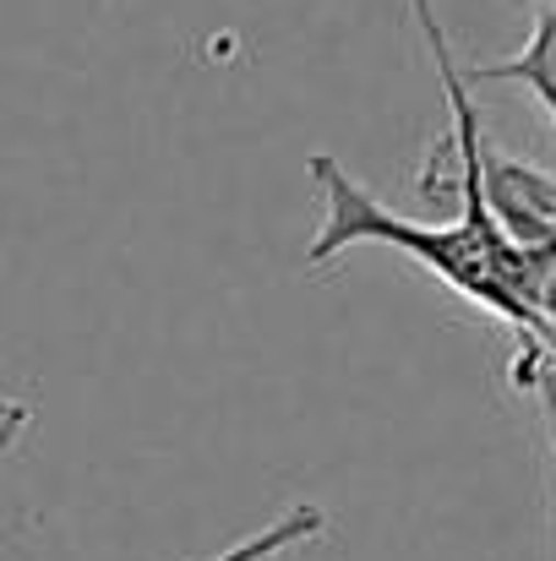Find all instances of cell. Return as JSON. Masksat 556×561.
<instances>
[{
    "mask_svg": "<svg viewBox=\"0 0 556 561\" xmlns=\"http://www.w3.org/2000/svg\"><path fill=\"white\" fill-rule=\"evenodd\" d=\"M513 381L541 392V409H546V436H552V463H556V366L552 360H535V355H519L513 360Z\"/></svg>",
    "mask_w": 556,
    "mask_h": 561,
    "instance_id": "obj_3",
    "label": "cell"
},
{
    "mask_svg": "<svg viewBox=\"0 0 556 561\" xmlns=\"http://www.w3.org/2000/svg\"><path fill=\"white\" fill-rule=\"evenodd\" d=\"M464 82H519V88H530L541 99V110L556 121V0L541 5V16H535V27H530L519 55L491 60V66H469Z\"/></svg>",
    "mask_w": 556,
    "mask_h": 561,
    "instance_id": "obj_1",
    "label": "cell"
},
{
    "mask_svg": "<svg viewBox=\"0 0 556 561\" xmlns=\"http://www.w3.org/2000/svg\"><path fill=\"white\" fill-rule=\"evenodd\" d=\"M33 425V414H27V403H16V398H0V453H11L16 442H22V431Z\"/></svg>",
    "mask_w": 556,
    "mask_h": 561,
    "instance_id": "obj_4",
    "label": "cell"
},
{
    "mask_svg": "<svg viewBox=\"0 0 556 561\" xmlns=\"http://www.w3.org/2000/svg\"><path fill=\"white\" fill-rule=\"evenodd\" d=\"M552 366H556V360H552Z\"/></svg>",
    "mask_w": 556,
    "mask_h": 561,
    "instance_id": "obj_5",
    "label": "cell"
},
{
    "mask_svg": "<svg viewBox=\"0 0 556 561\" xmlns=\"http://www.w3.org/2000/svg\"><path fill=\"white\" fill-rule=\"evenodd\" d=\"M322 529H328V513L311 507V502H295L290 513H279L273 524H262L257 535L224 546L218 557H207V561H273V557H284V551H295V546L322 540Z\"/></svg>",
    "mask_w": 556,
    "mask_h": 561,
    "instance_id": "obj_2",
    "label": "cell"
}]
</instances>
